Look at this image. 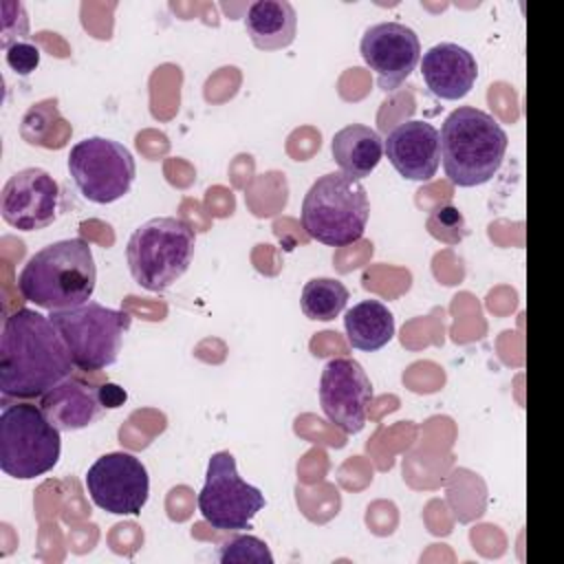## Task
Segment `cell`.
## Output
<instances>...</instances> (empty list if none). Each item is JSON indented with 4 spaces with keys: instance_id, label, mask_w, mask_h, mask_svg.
I'll return each instance as SVG.
<instances>
[{
    "instance_id": "1",
    "label": "cell",
    "mask_w": 564,
    "mask_h": 564,
    "mask_svg": "<svg viewBox=\"0 0 564 564\" xmlns=\"http://www.w3.org/2000/svg\"><path fill=\"white\" fill-rule=\"evenodd\" d=\"M70 352L51 317L18 308L0 335V392L11 399H42L70 377Z\"/></svg>"
},
{
    "instance_id": "2",
    "label": "cell",
    "mask_w": 564,
    "mask_h": 564,
    "mask_svg": "<svg viewBox=\"0 0 564 564\" xmlns=\"http://www.w3.org/2000/svg\"><path fill=\"white\" fill-rule=\"evenodd\" d=\"M97 267L84 238H66L35 251L18 275L20 295L46 311H66L90 302Z\"/></svg>"
},
{
    "instance_id": "3",
    "label": "cell",
    "mask_w": 564,
    "mask_h": 564,
    "mask_svg": "<svg viewBox=\"0 0 564 564\" xmlns=\"http://www.w3.org/2000/svg\"><path fill=\"white\" fill-rule=\"evenodd\" d=\"M445 176L458 187H476L491 181L505 159L509 137L485 110L458 106L438 132Z\"/></svg>"
},
{
    "instance_id": "4",
    "label": "cell",
    "mask_w": 564,
    "mask_h": 564,
    "mask_svg": "<svg viewBox=\"0 0 564 564\" xmlns=\"http://www.w3.org/2000/svg\"><path fill=\"white\" fill-rule=\"evenodd\" d=\"M368 216L366 187L341 172L319 176L304 194L300 214L306 234L328 247L357 242L366 231Z\"/></svg>"
},
{
    "instance_id": "5",
    "label": "cell",
    "mask_w": 564,
    "mask_h": 564,
    "mask_svg": "<svg viewBox=\"0 0 564 564\" xmlns=\"http://www.w3.org/2000/svg\"><path fill=\"white\" fill-rule=\"evenodd\" d=\"M196 234L174 216H156L137 227L128 240L126 258L132 280L152 293L170 289L192 264Z\"/></svg>"
},
{
    "instance_id": "6",
    "label": "cell",
    "mask_w": 564,
    "mask_h": 564,
    "mask_svg": "<svg viewBox=\"0 0 564 564\" xmlns=\"http://www.w3.org/2000/svg\"><path fill=\"white\" fill-rule=\"evenodd\" d=\"M59 432L40 405H4L0 414V469L18 480L51 471L62 452Z\"/></svg>"
},
{
    "instance_id": "7",
    "label": "cell",
    "mask_w": 564,
    "mask_h": 564,
    "mask_svg": "<svg viewBox=\"0 0 564 564\" xmlns=\"http://www.w3.org/2000/svg\"><path fill=\"white\" fill-rule=\"evenodd\" d=\"M48 317L62 335L73 364L86 372L112 366L119 357L123 333L130 328L126 311L108 308L99 302L51 311Z\"/></svg>"
},
{
    "instance_id": "8",
    "label": "cell",
    "mask_w": 564,
    "mask_h": 564,
    "mask_svg": "<svg viewBox=\"0 0 564 564\" xmlns=\"http://www.w3.org/2000/svg\"><path fill=\"white\" fill-rule=\"evenodd\" d=\"M68 172L86 200L108 205L130 192L137 163L123 143L106 137H88L70 148Z\"/></svg>"
},
{
    "instance_id": "9",
    "label": "cell",
    "mask_w": 564,
    "mask_h": 564,
    "mask_svg": "<svg viewBox=\"0 0 564 564\" xmlns=\"http://www.w3.org/2000/svg\"><path fill=\"white\" fill-rule=\"evenodd\" d=\"M198 511L214 529L242 531L264 507V494L240 478L231 452L212 454L205 485L196 498Z\"/></svg>"
},
{
    "instance_id": "10",
    "label": "cell",
    "mask_w": 564,
    "mask_h": 564,
    "mask_svg": "<svg viewBox=\"0 0 564 564\" xmlns=\"http://www.w3.org/2000/svg\"><path fill=\"white\" fill-rule=\"evenodd\" d=\"M84 482L93 505L115 516L141 513L150 494L148 469L130 452L99 456L88 467Z\"/></svg>"
},
{
    "instance_id": "11",
    "label": "cell",
    "mask_w": 564,
    "mask_h": 564,
    "mask_svg": "<svg viewBox=\"0 0 564 564\" xmlns=\"http://www.w3.org/2000/svg\"><path fill=\"white\" fill-rule=\"evenodd\" d=\"M372 401V383L352 357L330 359L319 377V403L330 423L344 434H359Z\"/></svg>"
},
{
    "instance_id": "12",
    "label": "cell",
    "mask_w": 564,
    "mask_h": 564,
    "mask_svg": "<svg viewBox=\"0 0 564 564\" xmlns=\"http://www.w3.org/2000/svg\"><path fill=\"white\" fill-rule=\"evenodd\" d=\"M364 62L375 70L377 86L397 90L421 59V42L414 29L403 22H379L364 31L359 42Z\"/></svg>"
},
{
    "instance_id": "13",
    "label": "cell",
    "mask_w": 564,
    "mask_h": 564,
    "mask_svg": "<svg viewBox=\"0 0 564 564\" xmlns=\"http://www.w3.org/2000/svg\"><path fill=\"white\" fill-rule=\"evenodd\" d=\"M59 185L42 167H24L9 176L0 196V212L7 225L22 231H37L59 216Z\"/></svg>"
},
{
    "instance_id": "14",
    "label": "cell",
    "mask_w": 564,
    "mask_h": 564,
    "mask_svg": "<svg viewBox=\"0 0 564 564\" xmlns=\"http://www.w3.org/2000/svg\"><path fill=\"white\" fill-rule=\"evenodd\" d=\"M390 165L408 181H430L441 163L438 130L421 119L392 128L383 141Z\"/></svg>"
},
{
    "instance_id": "15",
    "label": "cell",
    "mask_w": 564,
    "mask_h": 564,
    "mask_svg": "<svg viewBox=\"0 0 564 564\" xmlns=\"http://www.w3.org/2000/svg\"><path fill=\"white\" fill-rule=\"evenodd\" d=\"M421 75L434 97L456 101L474 88L478 64L465 46L456 42H438L423 53Z\"/></svg>"
},
{
    "instance_id": "16",
    "label": "cell",
    "mask_w": 564,
    "mask_h": 564,
    "mask_svg": "<svg viewBox=\"0 0 564 564\" xmlns=\"http://www.w3.org/2000/svg\"><path fill=\"white\" fill-rule=\"evenodd\" d=\"M40 408L44 410L48 421L62 432L88 427L104 412L97 390L70 377L55 386L51 392H46Z\"/></svg>"
},
{
    "instance_id": "17",
    "label": "cell",
    "mask_w": 564,
    "mask_h": 564,
    "mask_svg": "<svg viewBox=\"0 0 564 564\" xmlns=\"http://www.w3.org/2000/svg\"><path fill=\"white\" fill-rule=\"evenodd\" d=\"M249 40L260 51H280L295 40L297 13L286 0H256L245 15Z\"/></svg>"
},
{
    "instance_id": "18",
    "label": "cell",
    "mask_w": 564,
    "mask_h": 564,
    "mask_svg": "<svg viewBox=\"0 0 564 564\" xmlns=\"http://www.w3.org/2000/svg\"><path fill=\"white\" fill-rule=\"evenodd\" d=\"M330 154L339 172L359 181L370 176L383 156V139L364 123H348L333 134Z\"/></svg>"
},
{
    "instance_id": "19",
    "label": "cell",
    "mask_w": 564,
    "mask_h": 564,
    "mask_svg": "<svg viewBox=\"0 0 564 564\" xmlns=\"http://www.w3.org/2000/svg\"><path fill=\"white\" fill-rule=\"evenodd\" d=\"M344 328L352 348L375 352L392 341L394 315L383 302L364 300L346 311Z\"/></svg>"
},
{
    "instance_id": "20",
    "label": "cell",
    "mask_w": 564,
    "mask_h": 564,
    "mask_svg": "<svg viewBox=\"0 0 564 564\" xmlns=\"http://www.w3.org/2000/svg\"><path fill=\"white\" fill-rule=\"evenodd\" d=\"M68 121L59 117L57 99H44L40 104H33L26 115L22 117V139L31 145L42 148H62L66 145V139L70 134Z\"/></svg>"
},
{
    "instance_id": "21",
    "label": "cell",
    "mask_w": 564,
    "mask_h": 564,
    "mask_svg": "<svg viewBox=\"0 0 564 564\" xmlns=\"http://www.w3.org/2000/svg\"><path fill=\"white\" fill-rule=\"evenodd\" d=\"M348 302V289L344 282L335 278H313L304 284L300 306L302 313L308 319H319V322H330L335 319Z\"/></svg>"
},
{
    "instance_id": "22",
    "label": "cell",
    "mask_w": 564,
    "mask_h": 564,
    "mask_svg": "<svg viewBox=\"0 0 564 564\" xmlns=\"http://www.w3.org/2000/svg\"><path fill=\"white\" fill-rule=\"evenodd\" d=\"M220 562H258V564H264V562H273V555L269 551V546L253 538V535H236L231 538L229 542L223 544L220 549Z\"/></svg>"
},
{
    "instance_id": "23",
    "label": "cell",
    "mask_w": 564,
    "mask_h": 564,
    "mask_svg": "<svg viewBox=\"0 0 564 564\" xmlns=\"http://www.w3.org/2000/svg\"><path fill=\"white\" fill-rule=\"evenodd\" d=\"M0 44L7 51L11 44L22 42L29 35V18L22 2L2 0L0 2Z\"/></svg>"
},
{
    "instance_id": "24",
    "label": "cell",
    "mask_w": 564,
    "mask_h": 564,
    "mask_svg": "<svg viewBox=\"0 0 564 564\" xmlns=\"http://www.w3.org/2000/svg\"><path fill=\"white\" fill-rule=\"evenodd\" d=\"M4 59H7L11 70H15L18 75L26 77V75H31L40 66V48L35 44L22 40V42L11 44L4 51Z\"/></svg>"
},
{
    "instance_id": "25",
    "label": "cell",
    "mask_w": 564,
    "mask_h": 564,
    "mask_svg": "<svg viewBox=\"0 0 564 564\" xmlns=\"http://www.w3.org/2000/svg\"><path fill=\"white\" fill-rule=\"evenodd\" d=\"M97 394H99V401H101L104 410H106V408L115 410V408L123 405V401L128 399L126 390H123L121 386H117V383H104V386H99V388H97Z\"/></svg>"
}]
</instances>
